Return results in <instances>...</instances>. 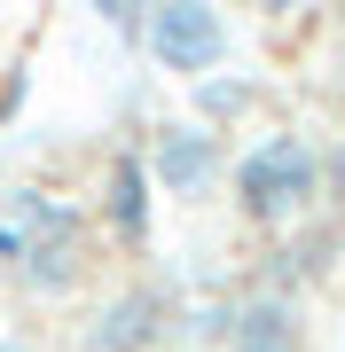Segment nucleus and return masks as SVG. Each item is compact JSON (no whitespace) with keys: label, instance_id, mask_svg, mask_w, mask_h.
Segmentation results:
<instances>
[{"label":"nucleus","instance_id":"nucleus-1","mask_svg":"<svg viewBox=\"0 0 345 352\" xmlns=\"http://www.w3.org/2000/svg\"><path fill=\"white\" fill-rule=\"evenodd\" d=\"M314 196H322V157H314V141H298V133H267L259 149L236 157V204H243V219H259V227H291Z\"/></svg>","mask_w":345,"mask_h":352},{"label":"nucleus","instance_id":"nucleus-2","mask_svg":"<svg viewBox=\"0 0 345 352\" xmlns=\"http://www.w3.org/2000/svg\"><path fill=\"white\" fill-rule=\"evenodd\" d=\"M149 55L173 78H205L228 63V16L212 0H149Z\"/></svg>","mask_w":345,"mask_h":352},{"label":"nucleus","instance_id":"nucleus-3","mask_svg":"<svg viewBox=\"0 0 345 352\" xmlns=\"http://www.w3.org/2000/svg\"><path fill=\"white\" fill-rule=\"evenodd\" d=\"M149 180L165 196H180V204H196V196H212V180L228 173V157H220V141L205 133V126H157V141H149Z\"/></svg>","mask_w":345,"mask_h":352},{"label":"nucleus","instance_id":"nucleus-4","mask_svg":"<svg viewBox=\"0 0 345 352\" xmlns=\"http://www.w3.org/2000/svg\"><path fill=\"white\" fill-rule=\"evenodd\" d=\"M165 329H173V289L141 282V289H126V298L103 305V321L87 329V352H157Z\"/></svg>","mask_w":345,"mask_h":352},{"label":"nucleus","instance_id":"nucleus-5","mask_svg":"<svg viewBox=\"0 0 345 352\" xmlns=\"http://www.w3.org/2000/svg\"><path fill=\"white\" fill-rule=\"evenodd\" d=\"M103 219H110V235L126 243V251H141V243H149V164H141V157H110Z\"/></svg>","mask_w":345,"mask_h":352},{"label":"nucleus","instance_id":"nucleus-6","mask_svg":"<svg viewBox=\"0 0 345 352\" xmlns=\"http://www.w3.org/2000/svg\"><path fill=\"white\" fill-rule=\"evenodd\" d=\"M228 352H306V329H298V305L282 298V289H267V298H251L236 314V337Z\"/></svg>","mask_w":345,"mask_h":352},{"label":"nucleus","instance_id":"nucleus-7","mask_svg":"<svg viewBox=\"0 0 345 352\" xmlns=\"http://www.w3.org/2000/svg\"><path fill=\"white\" fill-rule=\"evenodd\" d=\"M55 227H71V212L55 196H39V188H16L8 204H0V258H24L39 235H55Z\"/></svg>","mask_w":345,"mask_h":352},{"label":"nucleus","instance_id":"nucleus-8","mask_svg":"<svg viewBox=\"0 0 345 352\" xmlns=\"http://www.w3.org/2000/svg\"><path fill=\"white\" fill-rule=\"evenodd\" d=\"M205 87V110L212 118H236V110H251V87H212V78H196Z\"/></svg>","mask_w":345,"mask_h":352},{"label":"nucleus","instance_id":"nucleus-9","mask_svg":"<svg viewBox=\"0 0 345 352\" xmlns=\"http://www.w3.org/2000/svg\"><path fill=\"white\" fill-rule=\"evenodd\" d=\"M94 8H103V16H110L118 32H134V8H126V0H94Z\"/></svg>","mask_w":345,"mask_h":352},{"label":"nucleus","instance_id":"nucleus-10","mask_svg":"<svg viewBox=\"0 0 345 352\" xmlns=\"http://www.w3.org/2000/svg\"><path fill=\"white\" fill-rule=\"evenodd\" d=\"M259 8H267V16H298L306 0H259Z\"/></svg>","mask_w":345,"mask_h":352}]
</instances>
